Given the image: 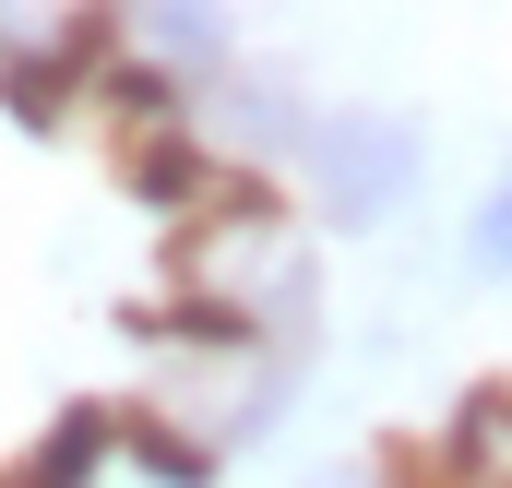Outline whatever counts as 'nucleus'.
<instances>
[{
	"label": "nucleus",
	"mask_w": 512,
	"mask_h": 488,
	"mask_svg": "<svg viewBox=\"0 0 512 488\" xmlns=\"http://www.w3.org/2000/svg\"><path fill=\"white\" fill-rule=\"evenodd\" d=\"M215 286H227V322H239V310L298 322V310H310V239H298L286 215H262V203H227V215H215Z\"/></svg>",
	"instance_id": "nucleus-2"
},
{
	"label": "nucleus",
	"mask_w": 512,
	"mask_h": 488,
	"mask_svg": "<svg viewBox=\"0 0 512 488\" xmlns=\"http://www.w3.org/2000/svg\"><path fill=\"white\" fill-rule=\"evenodd\" d=\"M131 36H143V48H155V60H215V72H227V60H239V48H227V24H203V12H143V24H131Z\"/></svg>",
	"instance_id": "nucleus-4"
},
{
	"label": "nucleus",
	"mask_w": 512,
	"mask_h": 488,
	"mask_svg": "<svg viewBox=\"0 0 512 488\" xmlns=\"http://www.w3.org/2000/svg\"><path fill=\"white\" fill-rule=\"evenodd\" d=\"M417 167H429V143L405 108H310V131H298V179H310L322 227H382L417 191Z\"/></svg>",
	"instance_id": "nucleus-1"
},
{
	"label": "nucleus",
	"mask_w": 512,
	"mask_h": 488,
	"mask_svg": "<svg viewBox=\"0 0 512 488\" xmlns=\"http://www.w3.org/2000/svg\"><path fill=\"white\" fill-rule=\"evenodd\" d=\"M298 488H382L370 465H322V477H298Z\"/></svg>",
	"instance_id": "nucleus-6"
},
{
	"label": "nucleus",
	"mask_w": 512,
	"mask_h": 488,
	"mask_svg": "<svg viewBox=\"0 0 512 488\" xmlns=\"http://www.w3.org/2000/svg\"><path fill=\"white\" fill-rule=\"evenodd\" d=\"M465 262H477V274H501V286H512V167L489 179V203L465 215Z\"/></svg>",
	"instance_id": "nucleus-5"
},
{
	"label": "nucleus",
	"mask_w": 512,
	"mask_h": 488,
	"mask_svg": "<svg viewBox=\"0 0 512 488\" xmlns=\"http://www.w3.org/2000/svg\"><path fill=\"white\" fill-rule=\"evenodd\" d=\"M84 488H203V453H179V441H155V429H131L96 453V477Z\"/></svg>",
	"instance_id": "nucleus-3"
}]
</instances>
